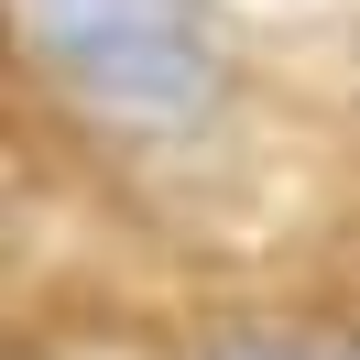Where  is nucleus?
Instances as JSON below:
<instances>
[{"mask_svg": "<svg viewBox=\"0 0 360 360\" xmlns=\"http://www.w3.org/2000/svg\"><path fill=\"white\" fill-rule=\"evenodd\" d=\"M207 360H306V349H284V338H229V349H207Z\"/></svg>", "mask_w": 360, "mask_h": 360, "instance_id": "nucleus-2", "label": "nucleus"}, {"mask_svg": "<svg viewBox=\"0 0 360 360\" xmlns=\"http://www.w3.org/2000/svg\"><path fill=\"white\" fill-rule=\"evenodd\" d=\"M44 77L110 131H197L219 110L207 0H22Z\"/></svg>", "mask_w": 360, "mask_h": 360, "instance_id": "nucleus-1", "label": "nucleus"}]
</instances>
